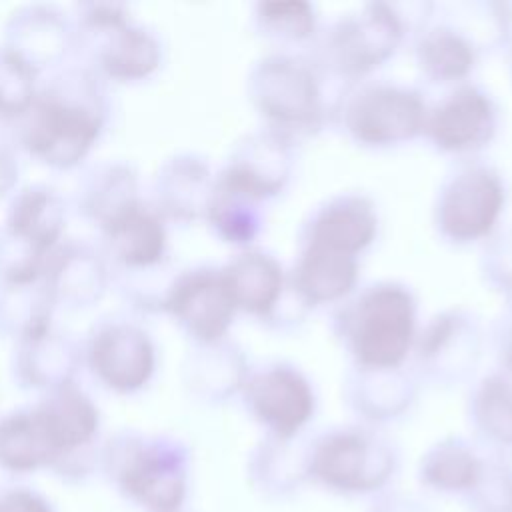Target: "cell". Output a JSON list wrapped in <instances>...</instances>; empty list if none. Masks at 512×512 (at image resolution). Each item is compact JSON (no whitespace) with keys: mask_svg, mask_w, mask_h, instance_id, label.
I'll list each match as a JSON object with an SVG mask.
<instances>
[{"mask_svg":"<svg viewBox=\"0 0 512 512\" xmlns=\"http://www.w3.org/2000/svg\"><path fill=\"white\" fill-rule=\"evenodd\" d=\"M112 116L108 82L70 62L40 78L28 110L10 126L12 146L50 170L82 168Z\"/></svg>","mask_w":512,"mask_h":512,"instance_id":"1","label":"cell"},{"mask_svg":"<svg viewBox=\"0 0 512 512\" xmlns=\"http://www.w3.org/2000/svg\"><path fill=\"white\" fill-rule=\"evenodd\" d=\"M330 330L350 366L372 370L408 366L420 330L418 298L400 280L362 284L332 308Z\"/></svg>","mask_w":512,"mask_h":512,"instance_id":"2","label":"cell"},{"mask_svg":"<svg viewBox=\"0 0 512 512\" xmlns=\"http://www.w3.org/2000/svg\"><path fill=\"white\" fill-rule=\"evenodd\" d=\"M434 2H366L320 28L308 56L328 78L344 84L372 78L428 20Z\"/></svg>","mask_w":512,"mask_h":512,"instance_id":"3","label":"cell"},{"mask_svg":"<svg viewBox=\"0 0 512 512\" xmlns=\"http://www.w3.org/2000/svg\"><path fill=\"white\" fill-rule=\"evenodd\" d=\"M326 84L308 52L270 50L248 70L246 98L262 128L300 144L330 124L334 98Z\"/></svg>","mask_w":512,"mask_h":512,"instance_id":"4","label":"cell"},{"mask_svg":"<svg viewBox=\"0 0 512 512\" xmlns=\"http://www.w3.org/2000/svg\"><path fill=\"white\" fill-rule=\"evenodd\" d=\"M400 466V448L374 426L338 424L308 436V484L332 496L370 502L392 490Z\"/></svg>","mask_w":512,"mask_h":512,"instance_id":"5","label":"cell"},{"mask_svg":"<svg viewBox=\"0 0 512 512\" xmlns=\"http://www.w3.org/2000/svg\"><path fill=\"white\" fill-rule=\"evenodd\" d=\"M74 60L100 78L138 84L152 78L164 62V46L154 30L134 20L118 2H82L72 6Z\"/></svg>","mask_w":512,"mask_h":512,"instance_id":"6","label":"cell"},{"mask_svg":"<svg viewBox=\"0 0 512 512\" xmlns=\"http://www.w3.org/2000/svg\"><path fill=\"white\" fill-rule=\"evenodd\" d=\"M428 100L408 82L366 78L334 94L332 118L346 140L366 150H392L422 138Z\"/></svg>","mask_w":512,"mask_h":512,"instance_id":"7","label":"cell"},{"mask_svg":"<svg viewBox=\"0 0 512 512\" xmlns=\"http://www.w3.org/2000/svg\"><path fill=\"white\" fill-rule=\"evenodd\" d=\"M510 200L506 176L482 158L458 160L442 176L432 200V226L450 246L484 244L502 228Z\"/></svg>","mask_w":512,"mask_h":512,"instance_id":"8","label":"cell"},{"mask_svg":"<svg viewBox=\"0 0 512 512\" xmlns=\"http://www.w3.org/2000/svg\"><path fill=\"white\" fill-rule=\"evenodd\" d=\"M68 204L46 182L18 186L0 222V282H32L64 240Z\"/></svg>","mask_w":512,"mask_h":512,"instance_id":"9","label":"cell"},{"mask_svg":"<svg viewBox=\"0 0 512 512\" xmlns=\"http://www.w3.org/2000/svg\"><path fill=\"white\" fill-rule=\"evenodd\" d=\"M488 344L482 318L464 306H450L420 324L410 368L422 386L452 390L472 384Z\"/></svg>","mask_w":512,"mask_h":512,"instance_id":"10","label":"cell"},{"mask_svg":"<svg viewBox=\"0 0 512 512\" xmlns=\"http://www.w3.org/2000/svg\"><path fill=\"white\" fill-rule=\"evenodd\" d=\"M82 342V366L106 390L136 394L158 368V348L138 316L108 312L92 322Z\"/></svg>","mask_w":512,"mask_h":512,"instance_id":"11","label":"cell"},{"mask_svg":"<svg viewBox=\"0 0 512 512\" xmlns=\"http://www.w3.org/2000/svg\"><path fill=\"white\" fill-rule=\"evenodd\" d=\"M240 402L262 436L280 440L306 436L318 414L314 382L290 360H266L252 366Z\"/></svg>","mask_w":512,"mask_h":512,"instance_id":"12","label":"cell"},{"mask_svg":"<svg viewBox=\"0 0 512 512\" xmlns=\"http://www.w3.org/2000/svg\"><path fill=\"white\" fill-rule=\"evenodd\" d=\"M238 314H246L268 330H298L312 314L292 292L288 270L268 250H238L222 264Z\"/></svg>","mask_w":512,"mask_h":512,"instance_id":"13","label":"cell"},{"mask_svg":"<svg viewBox=\"0 0 512 512\" xmlns=\"http://www.w3.org/2000/svg\"><path fill=\"white\" fill-rule=\"evenodd\" d=\"M502 110L498 100L482 84L468 80L446 88L428 102L422 138L428 146L458 160L478 158L498 136Z\"/></svg>","mask_w":512,"mask_h":512,"instance_id":"14","label":"cell"},{"mask_svg":"<svg viewBox=\"0 0 512 512\" xmlns=\"http://www.w3.org/2000/svg\"><path fill=\"white\" fill-rule=\"evenodd\" d=\"M166 314L190 344H212L230 336L238 316L222 266L194 264L172 274L164 294Z\"/></svg>","mask_w":512,"mask_h":512,"instance_id":"15","label":"cell"},{"mask_svg":"<svg viewBox=\"0 0 512 512\" xmlns=\"http://www.w3.org/2000/svg\"><path fill=\"white\" fill-rule=\"evenodd\" d=\"M382 228L376 200L360 190L336 192L312 206L298 226V246L362 258L378 240Z\"/></svg>","mask_w":512,"mask_h":512,"instance_id":"16","label":"cell"},{"mask_svg":"<svg viewBox=\"0 0 512 512\" xmlns=\"http://www.w3.org/2000/svg\"><path fill=\"white\" fill-rule=\"evenodd\" d=\"M296 170V142L268 128L244 134L226 156L216 178L268 204L290 186Z\"/></svg>","mask_w":512,"mask_h":512,"instance_id":"17","label":"cell"},{"mask_svg":"<svg viewBox=\"0 0 512 512\" xmlns=\"http://www.w3.org/2000/svg\"><path fill=\"white\" fill-rule=\"evenodd\" d=\"M98 232V246L108 260L110 278L142 276L172 268L168 222L146 198L120 212Z\"/></svg>","mask_w":512,"mask_h":512,"instance_id":"18","label":"cell"},{"mask_svg":"<svg viewBox=\"0 0 512 512\" xmlns=\"http://www.w3.org/2000/svg\"><path fill=\"white\" fill-rule=\"evenodd\" d=\"M2 46L44 78L74 60L72 16L56 4L20 6L4 24Z\"/></svg>","mask_w":512,"mask_h":512,"instance_id":"19","label":"cell"},{"mask_svg":"<svg viewBox=\"0 0 512 512\" xmlns=\"http://www.w3.org/2000/svg\"><path fill=\"white\" fill-rule=\"evenodd\" d=\"M412 36V56L422 80L434 86H456L468 82L484 56L472 34L448 12L438 6Z\"/></svg>","mask_w":512,"mask_h":512,"instance_id":"20","label":"cell"},{"mask_svg":"<svg viewBox=\"0 0 512 512\" xmlns=\"http://www.w3.org/2000/svg\"><path fill=\"white\" fill-rule=\"evenodd\" d=\"M422 382L408 366L372 370L348 366L342 380V400L356 422L384 430L404 420L420 398Z\"/></svg>","mask_w":512,"mask_h":512,"instance_id":"21","label":"cell"},{"mask_svg":"<svg viewBox=\"0 0 512 512\" xmlns=\"http://www.w3.org/2000/svg\"><path fill=\"white\" fill-rule=\"evenodd\" d=\"M124 452L126 486L156 510H176L186 494V448L170 438H134L124 444Z\"/></svg>","mask_w":512,"mask_h":512,"instance_id":"22","label":"cell"},{"mask_svg":"<svg viewBox=\"0 0 512 512\" xmlns=\"http://www.w3.org/2000/svg\"><path fill=\"white\" fill-rule=\"evenodd\" d=\"M42 278L58 308L88 310L112 286L102 248L90 240L64 238L48 256Z\"/></svg>","mask_w":512,"mask_h":512,"instance_id":"23","label":"cell"},{"mask_svg":"<svg viewBox=\"0 0 512 512\" xmlns=\"http://www.w3.org/2000/svg\"><path fill=\"white\" fill-rule=\"evenodd\" d=\"M82 368V342L54 324L12 344L10 374L24 390L46 394L76 384Z\"/></svg>","mask_w":512,"mask_h":512,"instance_id":"24","label":"cell"},{"mask_svg":"<svg viewBox=\"0 0 512 512\" xmlns=\"http://www.w3.org/2000/svg\"><path fill=\"white\" fill-rule=\"evenodd\" d=\"M216 172L198 152H176L158 166L152 184V206L168 224L204 222Z\"/></svg>","mask_w":512,"mask_h":512,"instance_id":"25","label":"cell"},{"mask_svg":"<svg viewBox=\"0 0 512 512\" xmlns=\"http://www.w3.org/2000/svg\"><path fill=\"white\" fill-rule=\"evenodd\" d=\"M250 368L244 348L228 336L212 344H192L182 360L180 376L192 398L222 406L240 398Z\"/></svg>","mask_w":512,"mask_h":512,"instance_id":"26","label":"cell"},{"mask_svg":"<svg viewBox=\"0 0 512 512\" xmlns=\"http://www.w3.org/2000/svg\"><path fill=\"white\" fill-rule=\"evenodd\" d=\"M360 258L316 246H298L288 268V284L310 310L336 308L360 286Z\"/></svg>","mask_w":512,"mask_h":512,"instance_id":"27","label":"cell"},{"mask_svg":"<svg viewBox=\"0 0 512 512\" xmlns=\"http://www.w3.org/2000/svg\"><path fill=\"white\" fill-rule=\"evenodd\" d=\"M142 200L138 168L128 160H98L84 164L74 186L72 208L98 230Z\"/></svg>","mask_w":512,"mask_h":512,"instance_id":"28","label":"cell"},{"mask_svg":"<svg viewBox=\"0 0 512 512\" xmlns=\"http://www.w3.org/2000/svg\"><path fill=\"white\" fill-rule=\"evenodd\" d=\"M466 420L482 448L512 456V366L496 364L472 380Z\"/></svg>","mask_w":512,"mask_h":512,"instance_id":"29","label":"cell"},{"mask_svg":"<svg viewBox=\"0 0 512 512\" xmlns=\"http://www.w3.org/2000/svg\"><path fill=\"white\" fill-rule=\"evenodd\" d=\"M308 436L280 440L262 436L246 460V476L256 494L270 502L292 500L308 484L306 446Z\"/></svg>","mask_w":512,"mask_h":512,"instance_id":"30","label":"cell"},{"mask_svg":"<svg viewBox=\"0 0 512 512\" xmlns=\"http://www.w3.org/2000/svg\"><path fill=\"white\" fill-rule=\"evenodd\" d=\"M486 454L476 440L448 434L422 452L416 478L424 490L462 502L474 488Z\"/></svg>","mask_w":512,"mask_h":512,"instance_id":"31","label":"cell"},{"mask_svg":"<svg viewBox=\"0 0 512 512\" xmlns=\"http://www.w3.org/2000/svg\"><path fill=\"white\" fill-rule=\"evenodd\" d=\"M56 460L90 446L100 428V414L94 400L78 386L70 384L46 392L34 402Z\"/></svg>","mask_w":512,"mask_h":512,"instance_id":"32","label":"cell"},{"mask_svg":"<svg viewBox=\"0 0 512 512\" xmlns=\"http://www.w3.org/2000/svg\"><path fill=\"white\" fill-rule=\"evenodd\" d=\"M252 28L274 50H310L320 32L316 4L308 0H262L252 6Z\"/></svg>","mask_w":512,"mask_h":512,"instance_id":"33","label":"cell"},{"mask_svg":"<svg viewBox=\"0 0 512 512\" xmlns=\"http://www.w3.org/2000/svg\"><path fill=\"white\" fill-rule=\"evenodd\" d=\"M204 222L220 242L246 250L256 244L266 228V204L214 178Z\"/></svg>","mask_w":512,"mask_h":512,"instance_id":"34","label":"cell"},{"mask_svg":"<svg viewBox=\"0 0 512 512\" xmlns=\"http://www.w3.org/2000/svg\"><path fill=\"white\" fill-rule=\"evenodd\" d=\"M56 304L40 276L32 282H0V338L12 344L34 336L54 322Z\"/></svg>","mask_w":512,"mask_h":512,"instance_id":"35","label":"cell"},{"mask_svg":"<svg viewBox=\"0 0 512 512\" xmlns=\"http://www.w3.org/2000/svg\"><path fill=\"white\" fill-rule=\"evenodd\" d=\"M56 462L36 406L12 410L0 418V464L10 470H34Z\"/></svg>","mask_w":512,"mask_h":512,"instance_id":"36","label":"cell"},{"mask_svg":"<svg viewBox=\"0 0 512 512\" xmlns=\"http://www.w3.org/2000/svg\"><path fill=\"white\" fill-rule=\"evenodd\" d=\"M462 504L468 512H512V458L488 450L484 468Z\"/></svg>","mask_w":512,"mask_h":512,"instance_id":"37","label":"cell"},{"mask_svg":"<svg viewBox=\"0 0 512 512\" xmlns=\"http://www.w3.org/2000/svg\"><path fill=\"white\" fill-rule=\"evenodd\" d=\"M40 76L0 44V122L12 124L32 104Z\"/></svg>","mask_w":512,"mask_h":512,"instance_id":"38","label":"cell"},{"mask_svg":"<svg viewBox=\"0 0 512 512\" xmlns=\"http://www.w3.org/2000/svg\"><path fill=\"white\" fill-rule=\"evenodd\" d=\"M478 270L488 290L512 300V226L500 228L482 244Z\"/></svg>","mask_w":512,"mask_h":512,"instance_id":"39","label":"cell"},{"mask_svg":"<svg viewBox=\"0 0 512 512\" xmlns=\"http://www.w3.org/2000/svg\"><path fill=\"white\" fill-rule=\"evenodd\" d=\"M488 342L496 352V364L512 366V300H506L502 312L494 318Z\"/></svg>","mask_w":512,"mask_h":512,"instance_id":"40","label":"cell"},{"mask_svg":"<svg viewBox=\"0 0 512 512\" xmlns=\"http://www.w3.org/2000/svg\"><path fill=\"white\" fill-rule=\"evenodd\" d=\"M364 512H430V510L420 498L392 488V490L372 498Z\"/></svg>","mask_w":512,"mask_h":512,"instance_id":"41","label":"cell"},{"mask_svg":"<svg viewBox=\"0 0 512 512\" xmlns=\"http://www.w3.org/2000/svg\"><path fill=\"white\" fill-rule=\"evenodd\" d=\"M20 158L12 142H0V200L10 198L18 190Z\"/></svg>","mask_w":512,"mask_h":512,"instance_id":"42","label":"cell"},{"mask_svg":"<svg viewBox=\"0 0 512 512\" xmlns=\"http://www.w3.org/2000/svg\"><path fill=\"white\" fill-rule=\"evenodd\" d=\"M0 512H50L48 506L30 492H12L0 502Z\"/></svg>","mask_w":512,"mask_h":512,"instance_id":"43","label":"cell"},{"mask_svg":"<svg viewBox=\"0 0 512 512\" xmlns=\"http://www.w3.org/2000/svg\"><path fill=\"white\" fill-rule=\"evenodd\" d=\"M504 60H506V70H508V78L512 82V38L508 40V44L504 46Z\"/></svg>","mask_w":512,"mask_h":512,"instance_id":"44","label":"cell"}]
</instances>
